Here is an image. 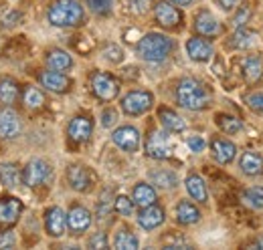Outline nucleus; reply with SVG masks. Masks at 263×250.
Instances as JSON below:
<instances>
[{
	"label": "nucleus",
	"instance_id": "9",
	"mask_svg": "<svg viewBox=\"0 0 263 250\" xmlns=\"http://www.w3.org/2000/svg\"><path fill=\"white\" fill-rule=\"evenodd\" d=\"M39 81H41V85L45 87V89H49V91H53V93H67L69 89H71V79L63 75L61 71H43L41 75H39Z\"/></svg>",
	"mask_w": 263,
	"mask_h": 250
},
{
	"label": "nucleus",
	"instance_id": "19",
	"mask_svg": "<svg viewBox=\"0 0 263 250\" xmlns=\"http://www.w3.org/2000/svg\"><path fill=\"white\" fill-rule=\"evenodd\" d=\"M257 43H259V36H257V32L249 31V29H237V31L233 32V36H231V47L233 49H239V51H247V49H253V47H257Z\"/></svg>",
	"mask_w": 263,
	"mask_h": 250
},
{
	"label": "nucleus",
	"instance_id": "16",
	"mask_svg": "<svg viewBox=\"0 0 263 250\" xmlns=\"http://www.w3.org/2000/svg\"><path fill=\"white\" fill-rule=\"evenodd\" d=\"M186 53L193 61L197 62H206L211 57H213V45L206 40V38H200V36H195L186 43Z\"/></svg>",
	"mask_w": 263,
	"mask_h": 250
},
{
	"label": "nucleus",
	"instance_id": "17",
	"mask_svg": "<svg viewBox=\"0 0 263 250\" xmlns=\"http://www.w3.org/2000/svg\"><path fill=\"white\" fill-rule=\"evenodd\" d=\"M69 137L73 139V141H77V143H85L89 137H91V131H93V123H91V119L89 117H83V115H79V117H75L71 123H69Z\"/></svg>",
	"mask_w": 263,
	"mask_h": 250
},
{
	"label": "nucleus",
	"instance_id": "34",
	"mask_svg": "<svg viewBox=\"0 0 263 250\" xmlns=\"http://www.w3.org/2000/svg\"><path fill=\"white\" fill-rule=\"evenodd\" d=\"M243 200H245V204H247V206L261 210L263 208V187L261 186L247 187V190H245V194H243Z\"/></svg>",
	"mask_w": 263,
	"mask_h": 250
},
{
	"label": "nucleus",
	"instance_id": "33",
	"mask_svg": "<svg viewBox=\"0 0 263 250\" xmlns=\"http://www.w3.org/2000/svg\"><path fill=\"white\" fill-rule=\"evenodd\" d=\"M23 101L29 109H39L45 105V95L41 93L36 87H27L25 93H23Z\"/></svg>",
	"mask_w": 263,
	"mask_h": 250
},
{
	"label": "nucleus",
	"instance_id": "25",
	"mask_svg": "<svg viewBox=\"0 0 263 250\" xmlns=\"http://www.w3.org/2000/svg\"><path fill=\"white\" fill-rule=\"evenodd\" d=\"M176 220H178L180 224L189 226V224H195V222L200 220V212H198V208L195 204L182 200V202H178V206H176Z\"/></svg>",
	"mask_w": 263,
	"mask_h": 250
},
{
	"label": "nucleus",
	"instance_id": "46",
	"mask_svg": "<svg viewBox=\"0 0 263 250\" xmlns=\"http://www.w3.org/2000/svg\"><path fill=\"white\" fill-rule=\"evenodd\" d=\"M217 2H219L225 10H233L235 6H239V2H241V0H217Z\"/></svg>",
	"mask_w": 263,
	"mask_h": 250
},
{
	"label": "nucleus",
	"instance_id": "2",
	"mask_svg": "<svg viewBox=\"0 0 263 250\" xmlns=\"http://www.w3.org/2000/svg\"><path fill=\"white\" fill-rule=\"evenodd\" d=\"M83 20V8L77 0H55L49 8V23L55 27H77Z\"/></svg>",
	"mask_w": 263,
	"mask_h": 250
},
{
	"label": "nucleus",
	"instance_id": "15",
	"mask_svg": "<svg viewBox=\"0 0 263 250\" xmlns=\"http://www.w3.org/2000/svg\"><path fill=\"white\" fill-rule=\"evenodd\" d=\"M65 226H67V216L61 208H49L47 214H45V228L51 236L59 238L65 234Z\"/></svg>",
	"mask_w": 263,
	"mask_h": 250
},
{
	"label": "nucleus",
	"instance_id": "18",
	"mask_svg": "<svg viewBox=\"0 0 263 250\" xmlns=\"http://www.w3.org/2000/svg\"><path fill=\"white\" fill-rule=\"evenodd\" d=\"M162 222H164V210H162L160 206H156V204L146 206V208L140 212V216H138V224H140L144 230H154V228H158Z\"/></svg>",
	"mask_w": 263,
	"mask_h": 250
},
{
	"label": "nucleus",
	"instance_id": "20",
	"mask_svg": "<svg viewBox=\"0 0 263 250\" xmlns=\"http://www.w3.org/2000/svg\"><path fill=\"white\" fill-rule=\"evenodd\" d=\"M211 150H213V156H215V159H217L219 163H229V161H233L235 154H237L235 143H231L229 139H223V137L213 139Z\"/></svg>",
	"mask_w": 263,
	"mask_h": 250
},
{
	"label": "nucleus",
	"instance_id": "32",
	"mask_svg": "<svg viewBox=\"0 0 263 250\" xmlns=\"http://www.w3.org/2000/svg\"><path fill=\"white\" fill-rule=\"evenodd\" d=\"M150 180L156 184L158 187H176L178 184V178L174 172H168V170H160V172H152L150 174Z\"/></svg>",
	"mask_w": 263,
	"mask_h": 250
},
{
	"label": "nucleus",
	"instance_id": "14",
	"mask_svg": "<svg viewBox=\"0 0 263 250\" xmlns=\"http://www.w3.org/2000/svg\"><path fill=\"white\" fill-rule=\"evenodd\" d=\"M18 133H21V119H18V115L12 109H8V107L0 109V137L14 139Z\"/></svg>",
	"mask_w": 263,
	"mask_h": 250
},
{
	"label": "nucleus",
	"instance_id": "11",
	"mask_svg": "<svg viewBox=\"0 0 263 250\" xmlns=\"http://www.w3.org/2000/svg\"><path fill=\"white\" fill-rule=\"evenodd\" d=\"M67 226L73 234H83L91 226V214L83 206H73L67 214Z\"/></svg>",
	"mask_w": 263,
	"mask_h": 250
},
{
	"label": "nucleus",
	"instance_id": "1",
	"mask_svg": "<svg viewBox=\"0 0 263 250\" xmlns=\"http://www.w3.org/2000/svg\"><path fill=\"white\" fill-rule=\"evenodd\" d=\"M176 101L180 107L191 109V111H200L204 107H209L211 103V95L206 91V87L197 81V79H182L176 87Z\"/></svg>",
	"mask_w": 263,
	"mask_h": 250
},
{
	"label": "nucleus",
	"instance_id": "23",
	"mask_svg": "<svg viewBox=\"0 0 263 250\" xmlns=\"http://www.w3.org/2000/svg\"><path fill=\"white\" fill-rule=\"evenodd\" d=\"M132 200H134L136 206L146 208L150 204H156V192H154V187L148 186V184H138V186L134 187V192H132Z\"/></svg>",
	"mask_w": 263,
	"mask_h": 250
},
{
	"label": "nucleus",
	"instance_id": "41",
	"mask_svg": "<svg viewBox=\"0 0 263 250\" xmlns=\"http://www.w3.org/2000/svg\"><path fill=\"white\" fill-rule=\"evenodd\" d=\"M247 103H249V107H251L253 111H263V93L261 91L251 93L247 97Z\"/></svg>",
	"mask_w": 263,
	"mask_h": 250
},
{
	"label": "nucleus",
	"instance_id": "27",
	"mask_svg": "<svg viewBox=\"0 0 263 250\" xmlns=\"http://www.w3.org/2000/svg\"><path fill=\"white\" fill-rule=\"evenodd\" d=\"M243 77L247 83H257L263 77V65L259 57H247L243 61Z\"/></svg>",
	"mask_w": 263,
	"mask_h": 250
},
{
	"label": "nucleus",
	"instance_id": "39",
	"mask_svg": "<svg viewBox=\"0 0 263 250\" xmlns=\"http://www.w3.org/2000/svg\"><path fill=\"white\" fill-rule=\"evenodd\" d=\"M87 6L96 14H107L111 10V0H87Z\"/></svg>",
	"mask_w": 263,
	"mask_h": 250
},
{
	"label": "nucleus",
	"instance_id": "21",
	"mask_svg": "<svg viewBox=\"0 0 263 250\" xmlns=\"http://www.w3.org/2000/svg\"><path fill=\"white\" fill-rule=\"evenodd\" d=\"M195 29L202 36H215V34H219V31H221V25H219V20L211 12L202 10L197 16V20H195Z\"/></svg>",
	"mask_w": 263,
	"mask_h": 250
},
{
	"label": "nucleus",
	"instance_id": "6",
	"mask_svg": "<svg viewBox=\"0 0 263 250\" xmlns=\"http://www.w3.org/2000/svg\"><path fill=\"white\" fill-rule=\"evenodd\" d=\"M49 176H51V168H49V163L43 161V159H31V161L27 163L25 172H23L25 184L31 187L45 184V182L49 180Z\"/></svg>",
	"mask_w": 263,
	"mask_h": 250
},
{
	"label": "nucleus",
	"instance_id": "3",
	"mask_svg": "<svg viewBox=\"0 0 263 250\" xmlns=\"http://www.w3.org/2000/svg\"><path fill=\"white\" fill-rule=\"evenodd\" d=\"M170 51H172V40L164 34H158V32H150L138 43V55L144 61H164L170 55Z\"/></svg>",
	"mask_w": 263,
	"mask_h": 250
},
{
	"label": "nucleus",
	"instance_id": "24",
	"mask_svg": "<svg viewBox=\"0 0 263 250\" xmlns=\"http://www.w3.org/2000/svg\"><path fill=\"white\" fill-rule=\"evenodd\" d=\"M18 93H21V89H18V83L14 79L6 77L0 81V103L4 107H10L18 99Z\"/></svg>",
	"mask_w": 263,
	"mask_h": 250
},
{
	"label": "nucleus",
	"instance_id": "7",
	"mask_svg": "<svg viewBox=\"0 0 263 250\" xmlns=\"http://www.w3.org/2000/svg\"><path fill=\"white\" fill-rule=\"evenodd\" d=\"M146 154L154 159H166L172 156V148L168 141V135L162 131H152L146 139Z\"/></svg>",
	"mask_w": 263,
	"mask_h": 250
},
{
	"label": "nucleus",
	"instance_id": "22",
	"mask_svg": "<svg viewBox=\"0 0 263 250\" xmlns=\"http://www.w3.org/2000/svg\"><path fill=\"white\" fill-rule=\"evenodd\" d=\"M243 174L247 176H261L263 174V157L255 152H245L241 156V161H239Z\"/></svg>",
	"mask_w": 263,
	"mask_h": 250
},
{
	"label": "nucleus",
	"instance_id": "5",
	"mask_svg": "<svg viewBox=\"0 0 263 250\" xmlns=\"http://www.w3.org/2000/svg\"><path fill=\"white\" fill-rule=\"evenodd\" d=\"M91 89L101 101H111L118 97L120 85H118L116 77H111L109 73H96L91 77Z\"/></svg>",
	"mask_w": 263,
	"mask_h": 250
},
{
	"label": "nucleus",
	"instance_id": "26",
	"mask_svg": "<svg viewBox=\"0 0 263 250\" xmlns=\"http://www.w3.org/2000/svg\"><path fill=\"white\" fill-rule=\"evenodd\" d=\"M158 117H160L162 125L166 127V131H172V133H180V131H184V127H186L184 119H182L180 115H176L172 109H166V107H162V109L158 111Z\"/></svg>",
	"mask_w": 263,
	"mask_h": 250
},
{
	"label": "nucleus",
	"instance_id": "40",
	"mask_svg": "<svg viewBox=\"0 0 263 250\" xmlns=\"http://www.w3.org/2000/svg\"><path fill=\"white\" fill-rule=\"evenodd\" d=\"M103 55H105V59L111 62H120L124 59V51L120 49V47H116V45H109L105 51H103Z\"/></svg>",
	"mask_w": 263,
	"mask_h": 250
},
{
	"label": "nucleus",
	"instance_id": "30",
	"mask_svg": "<svg viewBox=\"0 0 263 250\" xmlns=\"http://www.w3.org/2000/svg\"><path fill=\"white\" fill-rule=\"evenodd\" d=\"M186 190H189L191 198H195L197 202H206V200H209V194H206L204 182H202L198 176H195V174L186 178Z\"/></svg>",
	"mask_w": 263,
	"mask_h": 250
},
{
	"label": "nucleus",
	"instance_id": "28",
	"mask_svg": "<svg viewBox=\"0 0 263 250\" xmlns=\"http://www.w3.org/2000/svg\"><path fill=\"white\" fill-rule=\"evenodd\" d=\"M0 182L6 187H16L21 184V168L12 161L0 163Z\"/></svg>",
	"mask_w": 263,
	"mask_h": 250
},
{
	"label": "nucleus",
	"instance_id": "44",
	"mask_svg": "<svg viewBox=\"0 0 263 250\" xmlns=\"http://www.w3.org/2000/svg\"><path fill=\"white\" fill-rule=\"evenodd\" d=\"M14 246V236L12 232H2L0 234V248H12Z\"/></svg>",
	"mask_w": 263,
	"mask_h": 250
},
{
	"label": "nucleus",
	"instance_id": "8",
	"mask_svg": "<svg viewBox=\"0 0 263 250\" xmlns=\"http://www.w3.org/2000/svg\"><path fill=\"white\" fill-rule=\"evenodd\" d=\"M111 139H114V143L118 148H122L124 152H130V154L138 152V148H140V133L132 125H124V127L116 129L114 135H111Z\"/></svg>",
	"mask_w": 263,
	"mask_h": 250
},
{
	"label": "nucleus",
	"instance_id": "10",
	"mask_svg": "<svg viewBox=\"0 0 263 250\" xmlns=\"http://www.w3.org/2000/svg\"><path fill=\"white\" fill-rule=\"evenodd\" d=\"M67 182L77 192H87L93 182V174L85 165H69L67 170Z\"/></svg>",
	"mask_w": 263,
	"mask_h": 250
},
{
	"label": "nucleus",
	"instance_id": "31",
	"mask_svg": "<svg viewBox=\"0 0 263 250\" xmlns=\"http://www.w3.org/2000/svg\"><path fill=\"white\" fill-rule=\"evenodd\" d=\"M114 246L120 250H136L138 248V238H136V234H132L130 230L122 228L114 238Z\"/></svg>",
	"mask_w": 263,
	"mask_h": 250
},
{
	"label": "nucleus",
	"instance_id": "36",
	"mask_svg": "<svg viewBox=\"0 0 263 250\" xmlns=\"http://www.w3.org/2000/svg\"><path fill=\"white\" fill-rule=\"evenodd\" d=\"M114 206L120 216H132V212H134V200H130L128 196H118Z\"/></svg>",
	"mask_w": 263,
	"mask_h": 250
},
{
	"label": "nucleus",
	"instance_id": "47",
	"mask_svg": "<svg viewBox=\"0 0 263 250\" xmlns=\"http://www.w3.org/2000/svg\"><path fill=\"white\" fill-rule=\"evenodd\" d=\"M174 4H178V6H186V4H191L193 0H172Z\"/></svg>",
	"mask_w": 263,
	"mask_h": 250
},
{
	"label": "nucleus",
	"instance_id": "43",
	"mask_svg": "<svg viewBox=\"0 0 263 250\" xmlns=\"http://www.w3.org/2000/svg\"><path fill=\"white\" fill-rule=\"evenodd\" d=\"M89 246H91V248H105V246H107V238H105V234H103V232H98V234L89 240Z\"/></svg>",
	"mask_w": 263,
	"mask_h": 250
},
{
	"label": "nucleus",
	"instance_id": "35",
	"mask_svg": "<svg viewBox=\"0 0 263 250\" xmlns=\"http://www.w3.org/2000/svg\"><path fill=\"white\" fill-rule=\"evenodd\" d=\"M217 123H219V127H221L225 133H229V135L239 133V131L243 129L241 121H239L237 117H231V115H217Z\"/></svg>",
	"mask_w": 263,
	"mask_h": 250
},
{
	"label": "nucleus",
	"instance_id": "42",
	"mask_svg": "<svg viewBox=\"0 0 263 250\" xmlns=\"http://www.w3.org/2000/svg\"><path fill=\"white\" fill-rule=\"evenodd\" d=\"M186 143H189L191 152H195V154H198V152H202V150H204V139H202V137H198V135L189 137V139H186Z\"/></svg>",
	"mask_w": 263,
	"mask_h": 250
},
{
	"label": "nucleus",
	"instance_id": "29",
	"mask_svg": "<svg viewBox=\"0 0 263 250\" xmlns=\"http://www.w3.org/2000/svg\"><path fill=\"white\" fill-rule=\"evenodd\" d=\"M47 65L53 69V71H67V69H71V65H73V61H71V55H67L65 51H51L49 55H47Z\"/></svg>",
	"mask_w": 263,
	"mask_h": 250
},
{
	"label": "nucleus",
	"instance_id": "38",
	"mask_svg": "<svg viewBox=\"0 0 263 250\" xmlns=\"http://www.w3.org/2000/svg\"><path fill=\"white\" fill-rule=\"evenodd\" d=\"M249 18H251V6H239V12L233 16V25L237 27V29H241V27H245L247 23H249Z\"/></svg>",
	"mask_w": 263,
	"mask_h": 250
},
{
	"label": "nucleus",
	"instance_id": "45",
	"mask_svg": "<svg viewBox=\"0 0 263 250\" xmlns=\"http://www.w3.org/2000/svg\"><path fill=\"white\" fill-rule=\"evenodd\" d=\"M116 111L114 109H105L103 111V115H101V123H103V127H109V125L116 123Z\"/></svg>",
	"mask_w": 263,
	"mask_h": 250
},
{
	"label": "nucleus",
	"instance_id": "37",
	"mask_svg": "<svg viewBox=\"0 0 263 250\" xmlns=\"http://www.w3.org/2000/svg\"><path fill=\"white\" fill-rule=\"evenodd\" d=\"M111 194V190H105L103 194H101V198H99V206H98V220L99 222H103V220L109 216V212H111V202L107 200V196Z\"/></svg>",
	"mask_w": 263,
	"mask_h": 250
},
{
	"label": "nucleus",
	"instance_id": "4",
	"mask_svg": "<svg viewBox=\"0 0 263 250\" xmlns=\"http://www.w3.org/2000/svg\"><path fill=\"white\" fill-rule=\"evenodd\" d=\"M154 103V97L148 91H132L122 99V109L128 115H142Z\"/></svg>",
	"mask_w": 263,
	"mask_h": 250
},
{
	"label": "nucleus",
	"instance_id": "12",
	"mask_svg": "<svg viewBox=\"0 0 263 250\" xmlns=\"http://www.w3.org/2000/svg\"><path fill=\"white\" fill-rule=\"evenodd\" d=\"M21 212H23L21 200H16V198H12V196L0 198V224L12 226L14 222H18Z\"/></svg>",
	"mask_w": 263,
	"mask_h": 250
},
{
	"label": "nucleus",
	"instance_id": "13",
	"mask_svg": "<svg viewBox=\"0 0 263 250\" xmlns=\"http://www.w3.org/2000/svg\"><path fill=\"white\" fill-rule=\"evenodd\" d=\"M154 14H156V20L166 27V29H174L180 25L182 20V14L176 6H172L170 2H158L156 8H154Z\"/></svg>",
	"mask_w": 263,
	"mask_h": 250
}]
</instances>
